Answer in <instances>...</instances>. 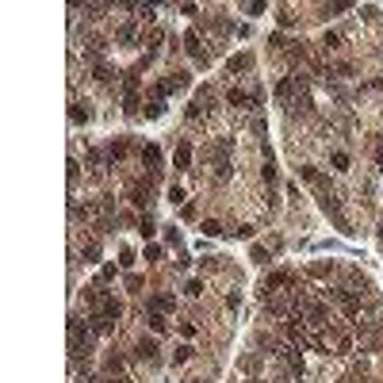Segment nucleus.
<instances>
[{"label":"nucleus","mask_w":383,"mask_h":383,"mask_svg":"<svg viewBox=\"0 0 383 383\" xmlns=\"http://www.w3.org/2000/svg\"><path fill=\"white\" fill-rule=\"evenodd\" d=\"M92 73H96V81H111V65H103V61H100Z\"/></svg>","instance_id":"28"},{"label":"nucleus","mask_w":383,"mask_h":383,"mask_svg":"<svg viewBox=\"0 0 383 383\" xmlns=\"http://www.w3.org/2000/svg\"><path fill=\"white\" fill-rule=\"evenodd\" d=\"M89 330H92V334H100V337H103V334H111V330H115V322H107L103 314H92V318H89Z\"/></svg>","instance_id":"13"},{"label":"nucleus","mask_w":383,"mask_h":383,"mask_svg":"<svg viewBox=\"0 0 383 383\" xmlns=\"http://www.w3.org/2000/svg\"><path fill=\"white\" fill-rule=\"evenodd\" d=\"M134 353H138V360H146V364H157V341H153V337H142Z\"/></svg>","instance_id":"10"},{"label":"nucleus","mask_w":383,"mask_h":383,"mask_svg":"<svg viewBox=\"0 0 383 383\" xmlns=\"http://www.w3.org/2000/svg\"><path fill=\"white\" fill-rule=\"evenodd\" d=\"M376 161L383 165V142H380V146H376Z\"/></svg>","instance_id":"38"},{"label":"nucleus","mask_w":383,"mask_h":383,"mask_svg":"<svg viewBox=\"0 0 383 383\" xmlns=\"http://www.w3.org/2000/svg\"><path fill=\"white\" fill-rule=\"evenodd\" d=\"M226 103H230V107H245V111H257V107H261V92L230 89V92H226Z\"/></svg>","instance_id":"2"},{"label":"nucleus","mask_w":383,"mask_h":383,"mask_svg":"<svg viewBox=\"0 0 383 383\" xmlns=\"http://www.w3.org/2000/svg\"><path fill=\"white\" fill-rule=\"evenodd\" d=\"M226 69H230V73H245V69H253V54H238V58H230Z\"/></svg>","instance_id":"12"},{"label":"nucleus","mask_w":383,"mask_h":383,"mask_svg":"<svg viewBox=\"0 0 383 383\" xmlns=\"http://www.w3.org/2000/svg\"><path fill=\"white\" fill-rule=\"evenodd\" d=\"M199 230H203L207 238H219V234H222V226H219V222H215V219H207L203 226H199Z\"/></svg>","instance_id":"22"},{"label":"nucleus","mask_w":383,"mask_h":383,"mask_svg":"<svg viewBox=\"0 0 383 383\" xmlns=\"http://www.w3.org/2000/svg\"><path fill=\"white\" fill-rule=\"evenodd\" d=\"M146 115H149V119H161V115H165V100H153V96H149V103H146Z\"/></svg>","instance_id":"18"},{"label":"nucleus","mask_w":383,"mask_h":383,"mask_svg":"<svg viewBox=\"0 0 383 383\" xmlns=\"http://www.w3.org/2000/svg\"><path fill=\"white\" fill-rule=\"evenodd\" d=\"M326 46H330V50H334V46H341V31H326V39H322Z\"/></svg>","instance_id":"27"},{"label":"nucleus","mask_w":383,"mask_h":383,"mask_svg":"<svg viewBox=\"0 0 383 383\" xmlns=\"http://www.w3.org/2000/svg\"><path fill=\"white\" fill-rule=\"evenodd\" d=\"M165 241H169V245H180V230L177 226H165Z\"/></svg>","instance_id":"26"},{"label":"nucleus","mask_w":383,"mask_h":383,"mask_svg":"<svg viewBox=\"0 0 383 383\" xmlns=\"http://www.w3.org/2000/svg\"><path fill=\"white\" fill-rule=\"evenodd\" d=\"M85 257H89V261H96V257H100V245H96V241H89V245H85Z\"/></svg>","instance_id":"35"},{"label":"nucleus","mask_w":383,"mask_h":383,"mask_svg":"<svg viewBox=\"0 0 383 383\" xmlns=\"http://www.w3.org/2000/svg\"><path fill=\"white\" fill-rule=\"evenodd\" d=\"M146 310H157V314H165V310H177V295L157 291V295H153V299L146 303Z\"/></svg>","instance_id":"6"},{"label":"nucleus","mask_w":383,"mask_h":383,"mask_svg":"<svg viewBox=\"0 0 383 383\" xmlns=\"http://www.w3.org/2000/svg\"><path fill=\"white\" fill-rule=\"evenodd\" d=\"M69 119H73V123H89L92 119V111H89V103H69Z\"/></svg>","instance_id":"14"},{"label":"nucleus","mask_w":383,"mask_h":383,"mask_svg":"<svg viewBox=\"0 0 383 383\" xmlns=\"http://www.w3.org/2000/svg\"><path fill=\"white\" fill-rule=\"evenodd\" d=\"M334 169H337V173H345V169H349V153H345V149H337V153H334Z\"/></svg>","instance_id":"21"},{"label":"nucleus","mask_w":383,"mask_h":383,"mask_svg":"<svg viewBox=\"0 0 383 383\" xmlns=\"http://www.w3.org/2000/svg\"><path fill=\"white\" fill-rule=\"evenodd\" d=\"M330 299H337V307L345 318H356L360 314V295L356 291H341V287H330Z\"/></svg>","instance_id":"1"},{"label":"nucleus","mask_w":383,"mask_h":383,"mask_svg":"<svg viewBox=\"0 0 383 383\" xmlns=\"http://www.w3.org/2000/svg\"><path fill=\"white\" fill-rule=\"evenodd\" d=\"M65 169H69V184H77V177H81V165L69 157V165H65Z\"/></svg>","instance_id":"33"},{"label":"nucleus","mask_w":383,"mask_h":383,"mask_svg":"<svg viewBox=\"0 0 383 383\" xmlns=\"http://www.w3.org/2000/svg\"><path fill=\"white\" fill-rule=\"evenodd\" d=\"M161 245H146V261H161Z\"/></svg>","instance_id":"34"},{"label":"nucleus","mask_w":383,"mask_h":383,"mask_svg":"<svg viewBox=\"0 0 383 383\" xmlns=\"http://www.w3.org/2000/svg\"><path fill=\"white\" fill-rule=\"evenodd\" d=\"M199 291H203V284H199V280H188V284H184V295H188V299H199Z\"/></svg>","instance_id":"23"},{"label":"nucleus","mask_w":383,"mask_h":383,"mask_svg":"<svg viewBox=\"0 0 383 383\" xmlns=\"http://www.w3.org/2000/svg\"><path fill=\"white\" fill-rule=\"evenodd\" d=\"M92 314H103L107 322H119V318H123V303H119L115 295H107V299H103V307H100V310H92Z\"/></svg>","instance_id":"9"},{"label":"nucleus","mask_w":383,"mask_h":383,"mask_svg":"<svg viewBox=\"0 0 383 383\" xmlns=\"http://www.w3.org/2000/svg\"><path fill=\"white\" fill-rule=\"evenodd\" d=\"M173 360H177V364H188L192 360V345H180L177 353H173Z\"/></svg>","instance_id":"24"},{"label":"nucleus","mask_w":383,"mask_h":383,"mask_svg":"<svg viewBox=\"0 0 383 383\" xmlns=\"http://www.w3.org/2000/svg\"><path fill=\"white\" fill-rule=\"evenodd\" d=\"M115 39H119V43H123V46H131L134 39H138V27H134V23H123V27L115 31Z\"/></svg>","instance_id":"16"},{"label":"nucleus","mask_w":383,"mask_h":383,"mask_svg":"<svg viewBox=\"0 0 383 383\" xmlns=\"http://www.w3.org/2000/svg\"><path fill=\"white\" fill-rule=\"evenodd\" d=\"M184 50H188L192 58L199 61V65H207V54H203V39H199V31L192 27V31H184Z\"/></svg>","instance_id":"4"},{"label":"nucleus","mask_w":383,"mask_h":383,"mask_svg":"<svg viewBox=\"0 0 383 383\" xmlns=\"http://www.w3.org/2000/svg\"><path fill=\"white\" fill-rule=\"evenodd\" d=\"M169 203H180V207H184V188H180V184H173V188H169Z\"/></svg>","instance_id":"25"},{"label":"nucleus","mask_w":383,"mask_h":383,"mask_svg":"<svg viewBox=\"0 0 383 383\" xmlns=\"http://www.w3.org/2000/svg\"><path fill=\"white\" fill-rule=\"evenodd\" d=\"M149 330H153V334L161 337L165 330H169V318H165V314H157V310H149Z\"/></svg>","instance_id":"17"},{"label":"nucleus","mask_w":383,"mask_h":383,"mask_svg":"<svg viewBox=\"0 0 383 383\" xmlns=\"http://www.w3.org/2000/svg\"><path fill=\"white\" fill-rule=\"evenodd\" d=\"M180 334H184V337H195V334H199V326H195V322H180Z\"/></svg>","instance_id":"30"},{"label":"nucleus","mask_w":383,"mask_h":383,"mask_svg":"<svg viewBox=\"0 0 383 383\" xmlns=\"http://www.w3.org/2000/svg\"><path fill=\"white\" fill-rule=\"evenodd\" d=\"M123 111H127V115L138 111V92H127V96H123Z\"/></svg>","instance_id":"20"},{"label":"nucleus","mask_w":383,"mask_h":383,"mask_svg":"<svg viewBox=\"0 0 383 383\" xmlns=\"http://www.w3.org/2000/svg\"><path fill=\"white\" fill-rule=\"evenodd\" d=\"M226 307L238 310V307H241V295H238V291H234V295H226Z\"/></svg>","instance_id":"37"},{"label":"nucleus","mask_w":383,"mask_h":383,"mask_svg":"<svg viewBox=\"0 0 383 383\" xmlns=\"http://www.w3.org/2000/svg\"><path fill=\"white\" fill-rule=\"evenodd\" d=\"M103 368H107V376H119V372H123V356H119V353H111Z\"/></svg>","instance_id":"19"},{"label":"nucleus","mask_w":383,"mask_h":383,"mask_svg":"<svg viewBox=\"0 0 383 383\" xmlns=\"http://www.w3.org/2000/svg\"><path fill=\"white\" fill-rule=\"evenodd\" d=\"M280 287H295V276L291 272H268L265 276V295H276Z\"/></svg>","instance_id":"5"},{"label":"nucleus","mask_w":383,"mask_h":383,"mask_svg":"<svg viewBox=\"0 0 383 383\" xmlns=\"http://www.w3.org/2000/svg\"><path fill=\"white\" fill-rule=\"evenodd\" d=\"M127 195H131V203H134V207H146V203H149V195H153V177H149V180H134L131 188H127Z\"/></svg>","instance_id":"3"},{"label":"nucleus","mask_w":383,"mask_h":383,"mask_svg":"<svg viewBox=\"0 0 383 383\" xmlns=\"http://www.w3.org/2000/svg\"><path fill=\"white\" fill-rule=\"evenodd\" d=\"M180 219H195V203H184V207H180Z\"/></svg>","instance_id":"36"},{"label":"nucleus","mask_w":383,"mask_h":383,"mask_svg":"<svg viewBox=\"0 0 383 383\" xmlns=\"http://www.w3.org/2000/svg\"><path fill=\"white\" fill-rule=\"evenodd\" d=\"M138 157H142V165H149V177H157V165H161V149L149 142V146H142V149H138Z\"/></svg>","instance_id":"8"},{"label":"nucleus","mask_w":383,"mask_h":383,"mask_svg":"<svg viewBox=\"0 0 383 383\" xmlns=\"http://www.w3.org/2000/svg\"><path fill=\"white\" fill-rule=\"evenodd\" d=\"M119 265L131 268V265H134V249H123V253H119Z\"/></svg>","instance_id":"31"},{"label":"nucleus","mask_w":383,"mask_h":383,"mask_svg":"<svg viewBox=\"0 0 383 383\" xmlns=\"http://www.w3.org/2000/svg\"><path fill=\"white\" fill-rule=\"evenodd\" d=\"M138 234H142V238H153V234H157V222H153V215H149V211L138 219Z\"/></svg>","instance_id":"15"},{"label":"nucleus","mask_w":383,"mask_h":383,"mask_svg":"<svg viewBox=\"0 0 383 383\" xmlns=\"http://www.w3.org/2000/svg\"><path fill=\"white\" fill-rule=\"evenodd\" d=\"M107 280H115V265H103L100 268V284H107Z\"/></svg>","instance_id":"32"},{"label":"nucleus","mask_w":383,"mask_h":383,"mask_svg":"<svg viewBox=\"0 0 383 383\" xmlns=\"http://www.w3.org/2000/svg\"><path fill=\"white\" fill-rule=\"evenodd\" d=\"M334 345H337V353H349V345H353V341H349V334H337V337H334Z\"/></svg>","instance_id":"29"},{"label":"nucleus","mask_w":383,"mask_h":383,"mask_svg":"<svg viewBox=\"0 0 383 383\" xmlns=\"http://www.w3.org/2000/svg\"><path fill=\"white\" fill-rule=\"evenodd\" d=\"M127 153H131V142H127V138H115V142L107 146V161H123Z\"/></svg>","instance_id":"11"},{"label":"nucleus","mask_w":383,"mask_h":383,"mask_svg":"<svg viewBox=\"0 0 383 383\" xmlns=\"http://www.w3.org/2000/svg\"><path fill=\"white\" fill-rule=\"evenodd\" d=\"M173 165H177V173H188V165H192V146L180 138L177 149H173Z\"/></svg>","instance_id":"7"}]
</instances>
